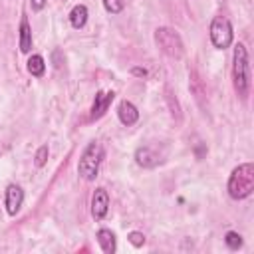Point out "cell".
I'll return each mask as SVG.
<instances>
[{
  "label": "cell",
  "mask_w": 254,
  "mask_h": 254,
  "mask_svg": "<svg viewBox=\"0 0 254 254\" xmlns=\"http://www.w3.org/2000/svg\"><path fill=\"white\" fill-rule=\"evenodd\" d=\"M232 79H234V89L236 93L246 99L250 91V64H248V52L244 44L234 46L232 54Z\"/></svg>",
  "instance_id": "cell-1"
},
{
  "label": "cell",
  "mask_w": 254,
  "mask_h": 254,
  "mask_svg": "<svg viewBox=\"0 0 254 254\" xmlns=\"http://www.w3.org/2000/svg\"><path fill=\"white\" fill-rule=\"evenodd\" d=\"M101 159H103V147L101 143L93 141L85 147V151L81 153L79 157V163H77V173L81 179L85 181H93L99 173V165H101Z\"/></svg>",
  "instance_id": "cell-3"
},
{
  "label": "cell",
  "mask_w": 254,
  "mask_h": 254,
  "mask_svg": "<svg viewBox=\"0 0 254 254\" xmlns=\"http://www.w3.org/2000/svg\"><path fill=\"white\" fill-rule=\"evenodd\" d=\"M109 210V194L105 189H95L91 196V214L95 220H101Z\"/></svg>",
  "instance_id": "cell-6"
},
{
  "label": "cell",
  "mask_w": 254,
  "mask_h": 254,
  "mask_svg": "<svg viewBox=\"0 0 254 254\" xmlns=\"http://www.w3.org/2000/svg\"><path fill=\"white\" fill-rule=\"evenodd\" d=\"M22 202H24V190L18 185H10L6 189V210H8V214L14 216L20 210Z\"/></svg>",
  "instance_id": "cell-8"
},
{
  "label": "cell",
  "mask_w": 254,
  "mask_h": 254,
  "mask_svg": "<svg viewBox=\"0 0 254 254\" xmlns=\"http://www.w3.org/2000/svg\"><path fill=\"white\" fill-rule=\"evenodd\" d=\"M103 6L109 14H119L123 10V0H103Z\"/></svg>",
  "instance_id": "cell-16"
},
{
  "label": "cell",
  "mask_w": 254,
  "mask_h": 254,
  "mask_svg": "<svg viewBox=\"0 0 254 254\" xmlns=\"http://www.w3.org/2000/svg\"><path fill=\"white\" fill-rule=\"evenodd\" d=\"M155 44H157V48H159L163 54H167L169 58L179 60V58L185 56L183 38H181L179 32L173 30V28H167V26L157 28V30H155Z\"/></svg>",
  "instance_id": "cell-4"
},
{
  "label": "cell",
  "mask_w": 254,
  "mask_h": 254,
  "mask_svg": "<svg viewBox=\"0 0 254 254\" xmlns=\"http://www.w3.org/2000/svg\"><path fill=\"white\" fill-rule=\"evenodd\" d=\"M117 117H119V121L123 123V125H133V123H137V119H139V111H137V107L131 103V101H127V99H123L121 103H119V107H117Z\"/></svg>",
  "instance_id": "cell-10"
},
{
  "label": "cell",
  "mask_w": 254,
  "mask_h": 254,
  "mask_svg": "<svg viewBox=\"0 0 254 254\" xmlns=\"http://www.w3.org/2000/svg\"><path fill=\"white\" fill-rule=\"evenodd\" d=\"M226 189H228V194L232 198H236V200L250 196L252 190H254V165L252 163L238 165L230 173V179H228Z\"/></svg>",
  "instance_id": "cell-2"
},
{
  "label": "cell",
  "mask_w": 254,
  "mask_h": 254,
  "mask_svg": "<svg viewBox=\"0 0 254 254\" xmlns=\"http://www.w3.org/2000/svg\"><path fill=\"white\" fill-rule=\"evenodd\" d=\"M159 153L153 149V147H139L135 151V163L143 169H151L155 165H159Z\"/></svg>",
  "instance_id": "cell-9"
},
{
  "label": "cell",
  "mask_w": 254,
  "mask_h": 254,
  "mask_svg": "<svg viewBox=\"0 0 254 254\" xmlns=\"http://www.w3.org/2000/svg\"><path fill=\"white\" fill-rule=\"evenodd\" d=\"M131 73L133 75H139V77H145L147 75V69L145 67H131Z\"/></svg>",
  "instance_id": "cell-19"
},
{
  "label": "cell",
  "mask_w": 254,
  "mask_h": 254,
  "mask_svg": "<svg viewBox=\"0 0 254 254\" xmlns=\"http://www.w3.org/2000/svg\"><path fill=\"white\" fill-rule=\"evenodd\" d=\"M113 99H115V93H113V91H97L95 101H93V105H91V113H89V117H91V119H99V117H103L105 111L109 109V105H111Z\"/></svg>",
  "instance_id": "cell-7"
},
{
  "label": "cell",
  "mask_w": 254,
  "mask_h": 254,
  "mask_svg": "<svg viewBox=\"0 0 254 254\" xmlns=\"http://www.w3.org/2000/svg\"><path fill=\"white\" fill-rule=\"evenodd\" d=\"M210 42H212V46L214 48H218V50H226L230 44H232V38H234V34H232V24L228 22V18H224V16H216V18H212V22H210Z\"/></svg>",
  "instance_id": "cell-5"
},
{
  "label": "cell",
  "mask_w": 254,
  "mask_h": 254,
  "mask_svg": "<svg viewBox=\"0 0 254 254\" xmlns=\"http://www.w3.org/2000/svg\"><path fill=\"white\" fill-rule=\"evenodd\" d=\"M224 242H226V246L230 248V250H238L240 246H242V236L238 234V232H226V236H224Z\"/></svg>",
  "instance_id": "cell-15"
},
{
  "label": "cell",
  "mask_w": 254,
  "mask_h": 254,
  "mask_svg": "<svg viewBox=\"0 0 254 254\" xmlns=\"http://www.w3.org/2000/svg\"><path fill=\"white\" fill-rule=\"evenodd\" d=\"M46 6V0H32V8L38 12V10H42Z\"/></svg>",
  "instance_id": "cell-20"
},
{
  "label": "cell",
  "mask_w": 254,
  "mask_h": 254,
  "mask_svg": "<svg viewBox=\"0 0 254 254\" xmlns=\"http://www.w3.org/2000/svg\"><path fill=\"white\" fill-rule=\"evenodd\" d=\"M97 242L101 246V250L105 254H113L117 250V240H115V234L109 230V228H99L97 230Z\"/></svg>",
  "instance_id": "cell-11"
},
{
  "label": "cell",
  "mask_w": 254,
  "mask_h": 254,
  "mask_svg": "<svg viewBox=\"0 0 254 254\" xmlns=\"http://www.w3.org/2000/svg\"><path fill=\"white\" fill-rule=\"evenodd\" d=\"M85 22H87V8H85L83 4L73 6L71 12H69V24H71L75 30H79V28L85 26Z\"/></svg>",
  "instance_id": "cell-13"
},
{
  "label": "cell",
  "mask_w": 254,
  "mask_h": 254,
  "mask_svg": "<svg viewBox=\"0 0 254 254\" xmlns=\"http://www.w3.org/2000/svg\"><path fill=\"white\" fill-rule=\"evenodd\" d=\"M129 242L135 246V248H141L143 244H145V236H143V232H137V230H133V232H129Z\"/></svg>",
  "instance_id": "cell-18"
},
{
  "label": "cell",
  "mask_w": 254,
  "mask_h": 254,
  "mask_svg": "<svg viewBox=\"0 0 254 254\" xmlns=\"http://www.w3.org/2000/svg\"><path fill=\"white\" fill-rule=\"evenodd\" d=\"M46 161H48V145H42V147L36 151V159H34V163H36V167H44Z\"/></svg>",
  "instance_id": "cell-17"
},
{
  "label": "cell",
  "mask_w": 254,
  "mask_h": 254,
  "mask_svg": "<svg viewBox=\"0 0 254 254\" xmlns=\"http://www.w3.org/2000/svg\"><path fill=\"white\" fill-rule=\"evenodd\" d=\"M28 71H30L32 75H36V77L44 75V71H46V64H44V58H42L40 54L30 56V60H28Z\"/></svg>",
  "instance_id": "cell-14"
},
{
  "label": "cell",
  "mask_w": 254,
  "mask_h": 254,
  "mask_svg": "<svg viewBox=\"0 0 254 254\" xmlns=\"http://www.w3.org/2000/svg\"><path fill=\"white\" fill-rule=\"evenodd\" d=\"M32 50V28L26 18L20 20V52L28 54Z\"/></svg>",
  "instance_id": "cell-12"
}]
</instances>
